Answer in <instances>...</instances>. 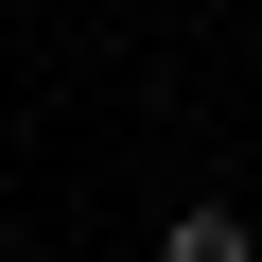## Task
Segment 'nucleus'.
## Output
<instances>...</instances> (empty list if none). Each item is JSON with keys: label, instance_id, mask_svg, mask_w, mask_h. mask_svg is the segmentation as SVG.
<instances>
[{"label": "nucleus", "instance_id": "nucleus-1", "mask_svg": "<svg viewBox=\"0 0 262 262\" xmlns=\"http://www.w3.org/2000/svg\"><path fill=\"white\" fill-rule=\"evenodd\" d=\"M158 262H262V227H245V210H175V227H158Z\"/></svg>", "mask_w": 262, "mask_h": 262}]
</instances>
